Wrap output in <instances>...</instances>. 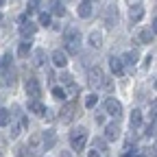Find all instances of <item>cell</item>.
I'll return each mask as SVG.
<instances>
[{
  "label": "cell",
  "instance_id": "83f0119b",
  "mask_svg": "<svg viewBox=\"0 0 157 157\" xmlns=\"http://www.w3.org/2000/svg\"><path fill=\"white\" fill-rule=\"evenodd\" d=\"M39 24H42V26H48V24H50V13H48V11L39 13Z\"/></svg>",
  "mask_w": 157,
  "mask_h": 157
},
{
  "label": "cell",
  "instance_id": "e575fe53",
  "mask_svg": "<svg viewBox=\"0 0 157 157\" xmlns=\"http://www.w3.org/2000/svg\"><path fill=\"white\" fill-rule=\"evenodd\" d=\"M87 157H101V153H98V151H90V155Z\"/></svg>",
  "mask_w": 157,
  "mask_h": 157
},
{
  "label": "cell",
  "instance_id": "ba28073f",
  "mask_svg": "<svg viewBox=\"0 0 157 157\" xmlns=\"http://www.w3.org/2000/svg\"><path fill=\"white\" fill-rule=\"evenodd\" d=\"M74 116H76V105H74V103H68V105L61 109V120H63V122H72Z\"/></svg>",
  "mask_w": 157,
  "mask_h": 157
},
{
  "label": "cell",
  "instance_id": "2e32d148",
  "mask_svg": "<svg viewBox=\"0 0 157 157\" xmlns=\"http://www.w3.org/2000/svg\"><path fill=\"white\" fill-rule=\"evenodd\" d=\"M109 66H111V72H113V74H122V70H124L122 59H118V57H111V59H109Z\"/></svg>",
  "mask_w": 157,
  "mask_h": 157
},
{
  "label": "cell",
  "instance_id": "d590c367",
  "mask_svg": "<svg viewBox=\"0 0 157 157\" xmlns=\"http://www.w3.org/2000/svg\"><path fill=\"white\" fill-rule=\"evenodd\" d=\"M153 35H157V17L153 20Z\"/></svg>",
  "mask_w": 157,
  "mask_h": 157
},
{
  "label": "cell",
  "instance_id": "d6a6232c",
  "mask_svg": "<svg viewBox=\"0 0 157 157\" xmlns=\"http://www.w3.org/2000/svg\"><path fill=\"white\" fill-rule=\"evenodd\" d=\"M61 81H63L66 85H70V83H74V81H72V74H63V76H61Z\"/></svg>",
  "mask_w": 157,
  "mask_h": 157
},
{
  "label": "cell",
  "instance_id": "5bb4252c",
  "mask_svg": "<svg viewBox=\"0 0 157 157\" xmlns=\"http://www.w3.org/2000/svg\"><path fill=\"white\" fill-rule=\"evenodd\" d=\"M44 61H46V52H44L42 48L33 50V66H35V68H39V66H44Z\"/></svg>",
  "mask_w": 157,
  "mask_h": 157
},
{
  "label": "cell",
  "instance_id": "7a4b0ae2",
  "mask_svg": "<svg viewBox=\"0 0 157 157\" xmlns=\"http://www.w3.org/2000/svg\"><path fill=\"white\" fill-rule=\"evenodd\" d=\"M70 142H72V148H74L76 153H81V151L85 148V144H87V129H85V127L74 129L72 135H70Z\"/></svg>",
  "mask_w": 157,
  "mask_h": 157
},
{
  "label": "cell",
  "instance_id": "ffe728a7",
  "mask_svg": "<svg viewBox=\"0 0 157 157\" xmlns=\"http://www.w3.org/2000/svg\"><path fill=\"white\" fill-rule=\"evenodd\" d=\"M137 59H140V55H137L135 50H129V52H124V57H122V63L135 66V63H137Z\"/></svg>",
  "mask_w": 157,
  "mask_h": 157
},
{
  "label": "cell",
  "instance_id": "3957f363",
  "mask_svg": "<svg viewBox=\"0 0 157 157\" xmlns=\"http://www.w3.org/2000/svg\"><path fill=\"white\" fill-rule=\"evenodd\" d=\"M87 78H90V87H101V85H105V74H103V70L98 68V66H94V68H90V74H87Z\"/></svg>",
  "mask_w": 157,
  "mask_h": 157
},
{
  "label": "cell",
  "instance_id": "d6986e66",
  "mask_svg": "<svg viewBox=\"0 0 157 157\" xmlns=\"http://www.w3.org/2000/svg\"><path fill=\"white\" fill-rule=\"evenodd\" d=\"M42 140H44V148H46V151L52 148V146H55V140H57V137H55V131H46V133L42 135Z\"/></svg>",
  "mask_w": 157,
  "mask_h": 157
},
{
  "label": "cell",
  "instance_id": "ee69618b",
  "mask_svg": "<svg viewBox=\"0 0 157 157\" xmlns=\"http://www.w3.org/2000/svg\"><path fill=\"white\" fill-rule=\"evenodd\" d=\"M0 157H2V153H0Z\"/></svg>",
  "mask_w": 157,
  "mask_h": 157
},
{
  "label": "cell",
  "instance_id": "8992f818",
  "mask_svg": "<svg viewBox=\"0 0 157 157\" xmlns=\"http://www.w3.org/2000/svg\"><path fill=\"white\" fill-rule=\"evenodd\" d=\"M103 20H105V26L111 29V26L118 22V9H116V7H107V11L103 13Z\"/></svg>",
  "mask_w": 157,
  "mask_h": 157
},
{
  "label": "cell",
  "instance_id": "74e56055",
  "mask_svg": "<svg viewBox=\"0 0 157 157\" xmlns=\"http://www.w3.org/2000/svg\"><path fill=\"white\" fill-rule=\"evenodd\" d=\"M59 157H72V155H70L68 151H61V155H59Z\"/></svg>",
  "mask_w": 157,
  "mask_h": 157
},
{
  "label": "cell",
  "instance_id": "7bdbcfd3",
  "mask_svg": "<svg viewBox=\"0 0 157 157\" xmlns=\"http://www.w3.org/2000/svg\"><path fill=\"white\" fill-rule=\"evenodd\" d=\"M155 90H157V81H155Z\"/></svg>",
  "mask_w": 157,
  "mask_h": 157
},
{
  "label": "cell",
  "instance_id": "5b68a950",
  "mask_svg": "<svg viewBox=\"0 0 157 157\" xmlns=\"http://www.w3.org/2000/svg\"><path fill=\"white\" fill-rule=\"evenodd\" d=\"M105 109H107V113H109V116H113V118H120V116H122V105L118 103L116 98H107Z\"/></svg>",
  "mask_w": 157,
  "mask_h": 157
},
{
  "label": "cell",
  "instance_id": "484cf974",
  "mask_svg": "<svg viewBox=\"0 0 157 157\" xmlns=\"http://www.w3.org/2000/svg\"><path fill=\"white\" fill-rule=\"evenodd\" d=\"M37 11H39V0H29L26 13H37Z\"/></svg>",
  "mask_w": 157,
  "mask_h": 157
},
{
  "label": "cell",
  "instance_id": "7402d4cb",
  "mask_svg": "<svg viewBox=\"0 0 157 157\" xmlns=\"http://www.w3.org/2000/svg\"><path fill=\"white\" fill-rule=\"evenodd\" d=\"M29 111H33V113H37V116H44V113H46V107H44L42 103H39V101H31Z\"/></svg>",
  "mask_w": 157,
  "mask_h": 157
},
{
  "label": "cell",
  "instance_id": "f1b7e54d",
  "mask_svg": "<svg viewBox=\"0 0 157 157\" xmlns=\"http://www.w3.org/2000/svg\"><path fill=\"white\" fill-rule=\"evenodd\" d=\"M76 94H78V87H76L74 83H70V85H68V90H66V96H68V98H74Z\"/></svg>",
  "mask_w": 157,
  "mask_h": 157
},
{
  "label": "cell",
  "instance_id": "cb8c5ba5",
  "mask_svg": "<svg viewBox=\"0 0 157 157\" xmlns=\"http://www.w3.org/2000/svg\"><path fill=\"white\" fill-rule=\"evenodd\" d=\"M11 122V111L9 109H0V127H7Z\"/></svg>",
  "mask_w": 157,
  "mask_h": 157
},
{
  "label": "cell",
  "instance_id": "6da1fadb",
  "mask_svg": "<svg viewBox=\"0 0 157 157\" xmlns=\"http://www.w3.org/2000/svg\"><path fill=\"white\" fill-rule=\"evenodd\" d=\"M63 44H66V52L68 55H78L81 52V33L74 26L63 31Z\"/></svg>",
  "mask_w": 157,
  "mask_h": 157
},
{
  "label": "cell",
  "instance_id": "f546056e",
  "mask_svg": "<svg viewBox=\"0 0 157 157\" xmlns=\"http://www.w3.org/2000/svg\"><path fill=\"white\" fill-rule=\"evenodd\" d=\"M52 96L55 98H66V90L63 87H52Z\"/></svg>",
  "mask_w": 157,
  "mask_h": 157
},
{
  "label": "cell",
  "instance_id": "8d00e7d4",
  "mask_svg": "<svg viewBox=\"0 0 157 157\" xmlns=\"http://www.w3.org/2000/svg\"><path fill=\"white\" fill-rule=\"evenodd\" d=\"M127 2H129V5L133 7V5H140V0H127Z\"/></svg>",
  "mask_w": 157,
  "mask_h": 157
},
{
  "label": "cell",
  "instance_id": "9a60e30c",
  "mask_svg": "<svg viewBox=\"0 0 157 157\" xmlns=\"http://www.w3.org/2000/svg\"><path fill=\"white\" fill-rule=\"evenodd\" d=\"M129 124H131V129H137V127L142 124V111H140V109H133V111H131Z\"/></svg>",
  "mask_w": 157,
  "mask_h": 157
},
{
  "label": "cell",
  "instance_id": "52a82bcc",
  "mask_svg": "<svg viewBox=\"0 0 157 157\" xmlns=\"http://www.w3.org/2000/svg\"><path fill=\"white\" fill-rule=\"evenodd\" d=\"M50 59H52V63L57 68H66L68 66V52H63V50H55Z\"/></svg>",
  "mask_w": 157,
  "mask_h": 157
},
{
  "label": "cell",
  "instance_id": "44dd1931",
  "mask_svg": "<svg viewBox=\"0 0 157 157\" xmlns=\"http://www.w3.org/2000/svg\"><path fill=\"white\" fill-rule=\"evenodd\" d=\"M90 44H92L94 48H101V46H103V35L98 33V31H92V33H90Z\"/></svg>",
  "mask_w": 157,
  "mask_h": 157
},
{
  "label": "cell",
  "instance_id": "4fadbf2b",
  "mask_svg": "<svg viewBox=\"0 0 157 157\" xmlns=\"http://www.w3.org/2000/svg\"><path fill=\"white\" fill-rule=\"evenodd\" d=\"M39 144H42V133H33L26 148H31V153H37L39 151Z\"/></svg>",
  "mask_w": 157,
  "mask_h": 157
},
{
  "label": "cell",
  "instance_id": "e0dca14e",
  "mask_svg": "<svg viewBox=\"0 0 157 157\" xmlns=\"http://www.w3.org/2000/svg\"><path fill=\"white\" fill-rule=\"evenodd\" d=\"M50 13H55V15H66V7H63L61 0H52V2H50Z\"/></svg>",
  "mask_w": 157,
  "mask_h": 157
},
{
  "label": "cell",
  "instance_id": "7c38bea8",
  "mask_svg": "<svg viewBox=\"0 0 157 157\" xmlns=\"http://www.w3.org/2000/svg\"><path fill=\"white\" fill-rule=\"evenodd\" d=\"M129 17H131V22H140V20L144 17V7H142V5H133Z\"/></svg>",
  "mask_w": 157,
  "mask_h": 157
},
{
  "label": "cell",
  "instance_id": "ab89813d",
  "mask_svg": "<svg viewBox=\"0 0 157 157\" xmlns=\"http://www.w3.org/2000/svg\"><path fill=\"white\" fill-rule=\"evenodd\" d=\"M2 5H5V0H0V7H2Z\"/></svg>",
  "mask_w": 157,
  "mask_h": 157
},
{
  "label": "cell",
  "instance_id": "603a6c76",
  "mask_svg": "<svg viewBox=\"0 0 157 157\" xmlns=\"http://www.w3.org/2000/svg\"><path fill=\"white\" fill-rule=\"evenodd\" d=\"M29 52H31V42H26V39H24V42L17 46V57L24 59V57H29Z\"/></svg>",
  "mask_w": 157,
  "mask_h": 157
},
{
  "label": "cell",
  "instance_id": "f35d334b",
  "mask_svg": "<svg viewBox=\"0 0 157 157\" xmlns=\"http://www.w3.org/2000/svg\"><path fill=\"white\" fill-rule=\"evenodd\" d=\"M153 153H155V155H157V142H155V146H153Z\"/></svg>",
  "mask_w": 157,
  "mask_h": 157
},
{
  "label": "cell",
  "instance_id": "60d3db41",
  "mask_svg": "<svg viewBox=\"0 0 157 157\" xmlns=\"http://www.w3.org/2000/svg\"><path fill=\"white\" fill-rule=\"evenodd\" d=\"M133 157H144V155H133Z\"/></svg>",
  "mask_w": 157,
  "mask_h": 157
},
{
  "label": "cell",
  "instance_id": "ac0fdd59",
  "mask_svg": "<svg viewBox=\"0 0 157 157\" xmlns=\"http://www.w3.org/2000/svg\"><path fill=\"white\" fill-rule=\"evenodd\" d=\"M137 42H140V44H151L153 42V31L142 29L140 33H137Z\"/></svg>",
  "mask_w": 157,
  "mask_h": 157
},
{
  "label": "cell",
  "instance_id": "277c9868",
  "mask_svg": "<svg viewBox=\"0 0 157 157\" xmlns=\"http://www.w3.org/2000/svg\"><path fill=\"white\" fill-rule=\"evenodd\" d=\"M26 94L31 96V101H39V96H42V85H39L35 76L26 78Z\"/></svg>",
  "mask_w": 157,
  "mask_h": 157
},
{
  "label": "cell",
  "instance_id": "d4e9b609",
  "mask_svg": "<svg viewBox=\"0 0 157 157\" xmlns=\"http://www.w3.org/2000/svg\"><path fill=\"white\" fill-rule=\"evenodd\" d=\"M94 151H98V153H107V142L105 140H94Z\"/></svg>",
  "mask_w": 157,
  "mask_h": 157
},
{
  "label": "cell",
  "instance_id": "b9f144b4",
  "mask_svg": "<svg viewBox=\"0 0 157 157\" xmlns=\"http://www.w3.org/2000/svg\"><path fill=\"white\" fill-rule=\"evenodd\" d=\"M0 24H2V15H0Z\"/></svg>",
  "mask_w": 157,
  "mask_h": 157
},
{
  "label": "cell",
  "instance_id": "8fae6325",
  "mask_svg": "<svg viewBox=\"0 0 157 157\" xmlns=\"http://www.w3.org/2000/svg\"><path fill=\"white\" fill-rule=\"evenodd\" d=\"M35 31H37V26H35L33 22H29V20H26V22H22V26H20V35H22L24 39H26V37H33Z\"/></svg>",
  "mask_w": 157,
  "mask_h": 157
},
{
  "label": "cell",
  "instance_id": "4dcf8cb0",
  "mask_svg": "<svg viewBox=\"0 0 157 157\" xmlns=\"http://www.w3.org/2000/svg\"><path fill=\"white\" fill-rule=\"evenodd\" d=\"M148 116H151V122L157 118V101H153V103H151V113H148Z\"/></svg>",
  "mask_w": 157,
  "mask_h": 157
},
{
  "label": "cell",
  "instance_id": "1f68e13d",
  "mask_svg": "<svg viewBox=\"0 0 157 157\" xmlns=\"http://www.w3.org/2000/svg\"><path fill=\"white\" fill-rule=\"evenodd\" d=\"M20 131H22V124H13V127H11V137H17Z\"/></svg>",
  "mask_w": 157,
  "mask_h": 157
},
{
  "label": "cell",
  "instance_id": "836d02e7",
  "mask_svg": "<svg viewBox=\"0 0 157 157\" xmlns=\"http://www.w3.org/2000/svg\"><path fill=\"white\" fill-rule=\"evenodd\" d=\"M96 124H105V116H101V113H96Z\"/></svg>",
  "mask_w": 157,
  "mask_h": 157
},
{
  "label": "cell",
  "instance_id": "4316f807",
  "mask_svg": "<svg viewBox=\"0 0 157 157\" xmlns=\"http://www.w3.org/2000/svg\"><path fill=\"white\" fill-rule=\"evenodd\" d=\"M96 103H98V96H96V94H90V96L85 98V107H87V109L96 107Z\"/></svg>",
  "mask_w": 157,
  "mask_h": 157
},
{
  "label": "cell",
  "instance_id": "30bf717a",
  "mask_svg": "<svg viewBox=\"0 0 157 157\" xmlns=\"http://www.w3.org/2000/svg\"><path fill=\"white\" fill-rule=\"evenodd\" d=\"M76 13H78V17H83V20L92 17V13H94V9H92V2H90V0H83V2L78 5Z\"/></svg>",
  "mask_w": 157,
  "mask_h": 157
},
{
  "label": "cell",
  "instance_id": "9c48e42d",
  "mask_svg": "<svg viewBox=\"0 0 157 157\" xmlns=\"http://www.w3.org/2000/svg\"><path fill=\"white\" fill-rule=\"evenodd\" d=\"M118 137H120V127H118L116 122L107 124V127H105V140L113 142V140H118Z\"/></svg>",
  "mask_w": 157,
  "mask_h": 157
}]
</instances>
